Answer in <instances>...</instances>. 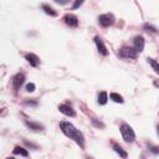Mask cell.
<instances>
[{
    "mask_svg": "<svg viewBox=\"0 0 159 159\" xmlns=\"http://www.w3.org/2000/svg\"><path fill=\"white\" fill-rule=\"evenodd\" d=\"M60 129L63 132L65 135H67L68 138L73 139L81 148H83V145H84V137H83V134L78 129L75 128V125L72 123L63 120V122L60 123Z\"/></svg>",
    "mask_w": 159,
    "mask_h": 159,
    "instance_id": "6da1fadb",
    "label": "cell"
},
{
    "mask_svg": "<svg viewBox=\"0 0 159 159\" xmlns=\"http://www.w3.org/2000/svg\"><path fill=\"white\" fill-rule=\"evenodd\" d=\"M120 133H122V137L123 139L127 142V143H133L134 139H135V133L134 130L132 129V127L127 123H123L120 125Z\"/></svg>",
    "mask_w": 159,
    "mask_h": 159,
    "instance_id": "7a4b0ae2",
    "label": "cell"
},
{
    "mask_svg": "<svg viewBox=\"0 0 159 159\" xmlns=\"http://www.w3.org/2000/svg\"><path fill=\"white\" fill-rule=\"evenodd\" d=\"M119 56L123 58H129V60H134L137 58V51L134 47H129V46H123L119 51Z\"/></svg>",
    "mask_w": 159,
    "mask_h": 159,
    "instance_id": "3957f363",
    "label": "cell"
},
{
    "mask_svg": "<svg viewBox=\"0 0 159 159\" xmlns=\"http://www.w3.org/2000/svg\"><path fill=\"white\" fill-rule=\"evenodd\" d=\"M98 22L99 25H102L103 27H108L111 25H113L114 22V16L112 14H102L98 16Z\"/></svg>",
    "mask_w": 159,
    "mask_h": 159,
    "instance_id": "277c9868",
    "label": "cell"
},
{
    "mask_svg": "<svg viewBox=\"0 0 159 159\" xmlns=\"http://www.w3.org/2000/svg\"><path fill=\"white\" fill-rule=\"evenodd\" d=\"M63 20H65V22H66L68 26H71V27H76V26L78 25V19H77V16L73 15V14H66V15L63 16Z\"/></svg>",
    "mask_w": 159,
    "mask_h": 159,
    "instance_id": "5b68a950",
    "label": "cell"
},
{
    "mask_svg": "<svg viewBox=\"0 0 159 159\" xmlns=\"http://www.w3.org/2000/svg\"><path fill=\"white\" fill-rule=\"evenodd\" d=\"M94 42H96V46H97V48H98V52H99L101 55H103V56H107V55H108V51H107V47H106V45L103 43L102 39L98 37V36H96V37H94Z\"/></svg>",
    "mask_w": 159,
    "mask_h": 159,
    "instance_id": "8992f818",
    "label": "cell"
},
{
    "mask_svg": "<svg viewBox=\"0 0 159 159\" xmlns=\"http://www.w3.org/2000/svg\"><path fill=\"white\" fill-rule=\"evenodd\" d=\"M133 43H134V48H135L137 52H138V51H139V52L143 51V48H144V37L140 36V35L135 36L134 40H133Z\"/></svg>",
    "mask_w": 159,
    "mask_h": 159,
    "instance_id": "52a82bcc",
    "label": "cell"
},
{
    "mask_svg": "<svg viewBox=\"0 0 159 159\" xmlns=\"http://www.w3.org/2000/svg\"><path fill=\"white\" fill-rule=\"evenodd\" d=\"M24 80H25V76L22 73H17L16 76H14L12 78V86L15 89H19L21 87V84L24 83Z\"/></svg>",
    "mask_w": 159,
    "mask_h": 159,
    "instance_id": "ba28073f",
    "label": "cell"
},
{
    "mask_svg": "<svg viewBox=\"0 0 159 159\" xmlns=\"http://www.w3.org/2000/svg\"><path fill=\"white\" fill-rule=\"evenodd\" d=\"M58 109H60V112L63 113L65 116H70V117H73V116H75L73 108H72L71 106H68V104H60V106H58Z\"/></svg>",
    "mask_w": 159,
    "mask_h": 159,
    "instance_id": "9c48e42d",
    "label": "cell"
},
{
    "mask_svg": "<svg viewBox=\"0 0 159 159\" xmlns=\"http://www.w3.org/2000/svg\"><path fill=\"white\" fill-rule=\"evenodd\" d=\"M25 58H26L27 62H29L31 66H34V67L39 66V63H40V58H39L35 53H27V55L25 56Z\"/></svg>",
    "mask_w": 159,
    "mask_h": 159,
    "instance_id": "30bf717a",
    "label": "cell"
},
{
    "mask_svg": "<svg viewBox=\"0 0 159 159\" xmlns=\"http://www.w3.org/2000/svg\"><path fill=\"white\" fill-rule=\"evenodd\" d=\"M25 124H26L27 128H30L31 130H35V132H40V130L43 129V125L42 124L36 123V122H32V120H26Z\"/></svg>",
    "mask_w": 159,
    "mask_h": 159,
    "instance_id": "8fae6325",
    "label": "cell"
},
{
    "mask_svg": "<svg viewBox=\"0 0 159 159\" xmlns=\"http://www.w3.org/2000/svg\"><path fill=\"white\" fill-rule=\"evenodd\" d=\"M113 150L117 153V154H119V157L120 158H123V159H125L127 157H128V154H127V152L119 145V144H117V143H114L113 144Z\"/></svg>",
    "mask_w": 159,
    "mask_h": 159,
    "instance_id": "7c38bea8",
    "label": "cell"
},
{
    "mask_svg": "<svg viewBox=\"0 0 159 159\" xmlns=\"http://www.w3.org/2000/svg\"><path fill=\"white\" fill-rule=\"evenodd\" d=\"M42 9H43V11H45L46 14H48V15H51V16H56V15H57V12H56L50 5H47V4H42Z\"/></svg>",
    "mask_w": 159,
    "mask_h": 159,
    "instance_id": "4fadbf2b",
    "label": "cell"
},
{
    "mask_svg": "<svg viewBox=\"0 0 159 159\" xmlns=\"http://www.w3.org/2000/svg\"><path fill=\"white\" fill-rule=\"evenodd\" d=\"M107 99H108L107 92L102 91V92L98 94V103H99V104H106V103H107Z\"/></svg>",
    "mask_w": 159,
    "mask_h": 159,
    "instance_id": "5bb4252c",
    "label": "cell"
},
{
    "mask_svg": "<svg viewBox=\"0 0 159 159\" xmlns=\"http://www.w3.org/2000/svg\"><path fill=\"white\" fill-rule=\"evenodd\" d=\"M14 154H20L22 157H27L29 155V152L26 149H24L22 147H15L14 148Z\"/></svg>",
    "mask_w": 159,
    "mask_h": 159,
    "instance_id": "9a60e30c",
    "label": "cell"
},
{
    "mask_svg": "<svg viewBox=\"0 0 159 159\" xmlns=\"http://www.w3.org/2000/svg\"><path fill=\"white\" fill-rule=\"evenodd\" d=\"M148 62L150 63V66H152V68L159 75V62H157V61H154L153 58H148Z\"/></svg>",
    "mask_w": 159,
    "mask_h": 159,
    "instance_id": "2e32d148",
    "label": "cell"
},
{
    "mask_svg": "<svg viewBox=\"0 0 159 159\" xmlns=\"http://www.w3.org/2000/svg\"><path fill=\"white\" fill-rule=\"evenodd\" d=\"M111 99L112 101H114V102H117V103H123V98H122V96H119L118 93H111Z\"/></svg>",
    "mask_w": 159,
    "mask_h": 159,
    "instance_id": "e0dca14e",
    "label": "cell"
},
{
    "mask_svg": "<svg viewBox=\"0 0 159 159\" xmlns=\"http://www.w3.org/2000/svg\"><path fill=\"white\" fill-rule=\"evenodd\" d=\"M144 29H147L148 31H152V32H158V29L150 24H144Z\"/></svg>",
    "mask_w": 159,
    "mask_h": 159,
    "instance_id": "ac0fdd59",
    "label": "cell"
},
{
    "mask_svg": "<svg viewBox=\"0 0 159 159\" xmlns=\"http://www.w3.org/2000/svg\"><path fill=\"white\" fill-rule=\"evenodd\" d=\"M26 91H27V92H34V91H35V84H34L32 82L27 83V84H26Z\"/></svg>",
    "mask_w": 159,
    "mask_h": 159,
    "instance_id": "d6986e66",
    "label": "cell"
},
{
    "mask_svg": "<svg viewBox=\"0 0 159 159\" xmlns=\"http://www.w3.org/2000/svg\"><path fill=\"white\" fill-rule=\"evenodd\" d=\"M148 147H149L150 152H153V153H155V154H158V153H159V148H158V147H155V145H152V144H149Z\"/></svg>",
    "mask_w": 159,
    "mask_h": 159,
    "instance_id": "ffe728a7",
    "label": "cell"
},
{
    "mask_svg": "<svg viewBox=\"0 0 159 159\" xmlns=\"http://www.w3.org/2000/svg\"><path fill=\"white\" fill-rule=\"evenodd\" d=\"M82 4H83V1H82V0H77V1H75V2H73V5H72V9H76V7L81 6Z\"/></svg>",
    "mask_w": 159,
    "mask_h": 159,
    "instance_id": "44dd1931",
    "label": "cell"
},
{
    "mask_svg": "<svg viewBox=\"0 0 159 159\" xmlns=\"http://www.w3.org/2000/svg\"><path fill=\"white\" fill-rule=\"evenodd\" d=\"M92 122H93V124H94L96 127H98V128H103V127H104V124H103L102 122H97L96 119H92Z\"/></svg>",
    "mask_w": 159,
    "mask_h": 159,
    "instance_id": "7402d4cb",
    "label": "cell"
},
{
    "mask_svg": "<svg viewBox=\"0 0 159 159\" xmlns=\"http://www.w3.org/2000/svg\"><path fill=\"white\" fill-rule=\"evenodd\" d=\"M25 103H26V104H32V106H36V104H37L36 102H32V101H26Z\"/></svg>",
    "mask_w": 159,
    "mask_h": 159,
    "instance_id": "603a6c76",
    "label": "cell"
},
{
    "mask_svg": "<svg viewBox=\"0 0 159 159\" xmlns=\"http://www.w3.org/2000/svg\"><path fill=\"white\" fill-rule=\"evenodd\" d=\"M55 1H56V2H58V4H66V2H67L66 0H61V1H60V0H55Z\"/></svg>",
    "mask_w": 159,
    "mask_h": 159,
    "instance_id": "cb8c5ba5",
    "label": "cell"
},
{
    "mask_svg": "<svg viewBox=\"0 0 159 159\" xmlns=\"http://www.w3.org/2000/svg\"><path fill=\"white\" fill-rule=\"evenodd\" d=\"M157 133H158V135H159V124L157 125Z\"/></svg>",
    "mask_w": 159,
    "mask_h": 159,
    "instance_id": "d4e9b609",
    "label": "cell"
},
{
    "mask_svg": "<svg viewBox=\"0 0 159 159\" xmlns=\"http://www.w3.org/2000/svg\"><path fill=\"white\" fill-rule=\"evenodd\" d=\"M6 159H15V158H12V157H10V158H6Z\"/></svg>",
    "mask_w": 159,
    "mask_h": 159,
    "instance_id": "484cf974",
    "label": "cell"
},
{
    "mask_svg": "<svg viewBox=\"0 0 159 159\" xmlns=\"http://www.w3.org/2000/svg\"><path fill=\"white\" fill-rule=\"evenodd\" d=\"M87 159H93V158H89V157H88V158H87Z\"/></svg>",
    "mask_w": 159,
    "mask_h": 159,
    "instance_id": "4316f807",
    "label": "cell"
}]
</instances>
